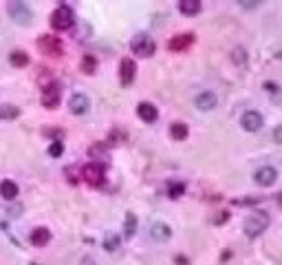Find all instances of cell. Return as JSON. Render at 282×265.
<instances>
[{
  "mask_svg": "<svg viewBox=\"0 0 282 265\" xmlns=\"http://www.w3.org/2000/svg\"><path fill=\"white\" fill-rule=\"evenodd\" d=\"M269 226V214L263 210H253L251 214L247 217V221H245V234L249 236V239H256V236H260L265 230H267Z\"/></svg>",
  "mask_w": 282,
  "mask_h": 265,
  "instance_id": "1",
  "label": "cell"
},
{
  "mask_svg": "<svg viewBox=\"0 0 282 265\" xmlns=\"http://www.w3.org/2000/svg\"><path fill=\"white\" fill-rule=\"evenodd\" d=\"M49 22H51L53 29H58V31L71 29L73 24H75V16H73V9H71V7H66V5H60L58 9L51 14V20H49Z\"/></svg>",
  "mask_w": 282,
  "mask_h": 265,
  "instance_id": "2",
  "label": "cell"
},
{
  "mask_svg": "<svg viewBox=\"0 0 282 265\" xmlns=\"http://www.w3.org/2000/svg\"><path fill=\"white\" fill-rule=\"evenodd\" d=\"M7 11H9V16L14 18V22L22 24V27H29V24L33 22L31 9L24 5V2H20V0H11L9 5H7Z\"/></svg>",
  "mask_w": 282,
  "mask_h": 265,
  "instance_id": "3",
  "label": "cell"
},
{
  "mask_svg": "<svg viewBox=\"0 0 282 265\" xmlns=\"http://www.w3.org/2000/svg\"><path fill=\"white\" fill-rule=\"evenodd\" d=\"M130 49L137 53L139 58H150V55L157 51V44H154V40L150 38V35L141 34V35H137V38H133V42H130Z\"/></svg>",
  "mask_w": 282,
  "mask_h": 265,
  "instance_id": "4",
  "label": "cell"
},
{
  "mask_svg": "<svg viewBox=\"0 0 282 265\" xmlns=\"http://www.w3.org/2000/svg\"><path fill=\"white\" fill-rule=\"evenodd\" d=\"M82 177H84V181H86L88 186L100 188L101 183H104V166H101V164H88V166H84Z\"/></svg>",
  "mask_w": 282,
  "mask_h": 265,
  "instance_id": "5",
  "label": "cell"
},
{
  "mask_svg": "<svg viewBox=\"0 0 282 265\" xmlns=\"http://www.w3.org/2000/svg\"><path fill=\"white\" fill-rule=\"evenodd\" d=\"M38 47H40V51L47 53V55H62V51H64L62 40H60L58 35H40Z\"/></svg>",
  "mask_w": 282,
  "mask_h": 265,
  "instance_id": "6",
  "label": "cell"
},
{
  "mask_svg": "<svg viewBox=\"0 0 282 265\" xmlns=\"http://www.w3.org/2000/svg\"><path fill=\"white\" fill-rule=\"evenodd\" d=\"M194 40H196V35L192 34V31H185V34H179V35H174V38H170L167 49L172 53H181V51H185V49H190L192 44H194Z\"/></svg>",
  "mask_w": 282,
  "mask_h": 265,
  "instance_id": "7",
  "label": "cell"
},
{
  "mask_svg": "<svg viewBox=\"0 0 282 265\" xmlns=\"http://www.w3.org/2000/svg\"><path fill=\"white\" fill-rule=\"evenodd\" d=\"M60 104V87L55 82H49L42 87V106L44 108H55Z\"/></svg>",
  "mask_w": 282,
  "mask_h": 265,
  "instance_id": "8",
  "label": "cell"
},
{
  "mask_svg": "<svg viewBox=\"0 0 282 265\" xmlns=\"http://www.w3.org/2000/svg\"><path fill=\"white\" fill-rule=\"evenodd\" d=\"M253 181L258 183V186H263V188L273 186V183L278 181L276 168H271V166H263V168H258V170H256V175H253Z\"/></svg>",
  "mask_w": 282,
  "mask_h": 265,
  "instance_id": "9",
  "label": "cell"
},
{
  "mask_svg": "<svg viewBox=\"0 0 282 265\" xmlns=\"http://www.w3.org/2000/svg\"><path fill=\"white\" fill-rule=\"evenodd\" d=\"M134 73H137V64H134L130 58L121 60V64H119V80H121V84H124V87H130V84H133Z\"/></svg>",
  "mask_w": 282,
  "mask_h": 265,
  "instance_id": "10",
  "label": "cell"
},
{
  "mask_svg": "<svg viewBox=\"0 0 282 265\" xmlns=\"http://www.w3.org/2000/svg\"><path fill=\"white\" fill-rule=\"evenodd\" d=\"M240 124H243L245 130H249V133H256V130H260V126L265 124L263 115H260L258 111H247L243 115V120H240Z\"/></svg>",
  "mask_w": 282,
  "mask_h": 265,
  "instance_id": "11",
  "label": "cell"
},
{
  "mask_svg": "<svg viewBox=\"0 0 282 265\" xmlns=\"http://www.w3.org/2000/svg\"><path fill=\"white\" fill-rule=\"evenodd\" d=\"M88 106H91V102H88L86 95H82V93H75V95H71V100H68V108H71V113H75V115L88 113Z\"/></svg>",
  "mask_w": 282,
  "mask_h": 265,
  "instance_id": "12",
  "label": "cell"
},
{
  "mask_svg": "<svg viewBox=\"0 0 282 265\" xmlns=\"http://www.w3.org/2000/svg\"><path fill=\"white\" fill-rule=\"evenodd\" d=\"M194 104L199 111H212V108H216V104H218V97L212 91H205V93H201V95H196Z\"/></svg>",
  "mask_w": 282,
  "mask_h": 265,
  "instance_id": "13",
  "label": "cell"
},
{
  "mask_svg": "<svg viewBox=\"0 0 282 265\" xmlns=\"http://www.w3.org/2000/svg\"><path fill=\"white\" fill-rule=\"evenodd\" d=\"M137 115L141 117L146 124H152V122H157L159 111H157V106H152L150 102H141V104L137 106Z\"/></svg>",
  "mask_w": 282,
  "mask_h": 265,
  "instance_id": "14",
  "label": "cell"
},
{
  "mask_svg": "<svg viewBox=\"0 0 282 265\" xmlns=\"http://www.w3.org/2000/svg\"><path fill=\"white\" fill-rule=\"evenodd\" d=\"M150 234H152V239H157V241H167V239L172 236V228L163 221H154L152 226H150Z\"/></svg>",
  "mask_w": 282,
  "mask_h": 265,
  "instance_id": "15",
  "label": "cell"
},
{
  "mask_svg": "<svg viewBox=\"0 0 282 265\" xmlns=\"http://www.w3.org/2000/svg\"><path fill=\"white\" fill-rule=\"evenodd\" d=\"M31 243H33L35 247H42V246H47L49 241H51V230L49 228H35L33 232H31Z\"/></svg>",
  "mask_w": 282,
  "mask_h": 265,
  "instance_id": "16",
  "label": "cell"
},
{
  "mask_svg": "<svg viewBox=\"0 0 282 265\" xmlns=\"http://www.w3.org/2000/svg\"><path fill=\"white\" fill-rule=\"evenodd\" d=\"M0 197L7 199V201H14V199L18 197V183L11 181V179L0 181Z\"/></svg>",
  "mask_w": 282,
  "mask_h": 265,
  "instance_id": "17",
  "label": "cell"
},
{
  "mask_svg": "<svg viewBox=\"0 0 282 265\" xmlns=\"http://www.w3.org/2000/svg\"><path fill=\"white\" fill-rule=\"evenodd\" d=\"M179 11L185 16H196L201 11V2L199 0H181L179 2Z\"/></svg>",
  "mask_w": 282,
  "mask_h": 265,
  "instance_id": "18",
  "label": "cell"
},
{
  "mask_svg": "<svg viewBox=\"0 0 282 265\" xmlns=\"http://www.w3.org/2000/svg\"><path fill=\"white\" fill-rule=\"evenodd\" d=\"M187 133H190V130H187V124H183V122H174V124L170 126V135H172L177 141L185 140Z\"/></svg>",
  "mask_w": 282,
  "mask_h": 265,
  "instance_id": "19",
  "label": "cell"
},
{
  "mask_svg": "<svg viewBox=\"0 0 282 265\" xmlns=\"http://www.w3.org/2000/svg\"><path fill=\"white\" fill-rule=\"evenodd\" d=\"M9 62H11V67H18V69H22V67H27L29 64V55L24 51H11V55H9Z\"/></svg>",
  "mask_w": 282,
  "mask_h": 265,
  "instance_id": "20",
  "label": "cell"
},
{
  "mask_svg": "<svg viewBox=\"0 0 282 265\" xmlns=\"http://www.w3.org/2000/svg\"><path fill=\"white\" fill-rule=\"evenodd\" d=\"M20 115V108L14 104H5L0 106V120H16Z\"/></svg>",
  "mask_w": 282,
  "mask_h": 265,
  "instance_id": "21",
  "label": "cell"
},
{
  "mask_svg": "<svg viewBox=\"0 0 282 265\" xmlns=\"http://www.w3.org/2000/svg\"><path fill=\"white\" fill-rule=\"evenodd\" d=\"M80 67H82V71H84V73L93 75V73L97 71V60L93 58V55H84V58H82V62H80Z\"/></svg>",
  "mask_w": 282,
  "mask_h": 265,
  "instance_id": "22",
  "label": "cell"
},
{
  "mask_svg": "<svg viewBox=\"0 0 282 265\" xmlns=\"http://www.w3.org/2000/svg\"><path fill=\"white\" fill-rule=\"evenodd\" d=\"M124 230H126V236H128V239L134 234V232H137V217H134L133 212H128V214H126V228H124Z\"/></svg>",
  "mask_w": 282,
  "mask_h": 265,
  "instance_id": "23",
  "label": "cell"
},
{
  "mask_svg": "<svg viewBox=\"0 0 282 265\" xmlns=\"http://www.w3.org/2000/svg\"><path fill=\"white\" fill-rule=\"evenodd\" d=\"M183 193H185V186H183V183H170V186H167V194H170V199L183 197Z\"/></svg>",
  "mask_w": 282,
  "mask_h": 265,
  "instance_id": "24",
  "label": "cell"
},
{
  "mask_svg": "<svg viewBox=\"0 0 282 265\" xmlns=\"http://www.w3.org/2000/svg\"><path fill=\"white\" fill-rule=\"evenodd\" d=\"M232 60H234L238 67H243V64H247V53H245V49H240V47H236L234 49V53H232Z\"/></svg>",
  "mask_w": 282,
  "mask_h": 265,
  "instance_id": "25",
  "label": "cell"
},
{
  "mask_svg": "<svg viewBox=\"0 0 282 265\" xmlns=\"http://www.w3.org/2000/svg\"><path fill=\"white\" fill-rule=\"evenodd\" d=\"M104 246H106V250H108V252H115L117 246H119V239H117L115 234H108L104 239Z\"/></svg>",
  "mask_w": 282,
  "mask_h": 265,
  "instance_id": "26",
  "label": "cell"
},
{
  "mask_svg": "<svg viewBox=\"0 0 282 265\" xmlns=\"http://www.w3.org/2000/svg\"><path fill=\"white\" fill-rule=\"evenodd\" d=\"M62 153H64L62 141H53V144L49 146V155H51V157H60Z\"/></svg>",
  "mask_w": 282,
  "mask_h": 265,
  "instance_id": "27",
  "label": "cell"
},
{
  "mask_svg": "<svg viewBox=\"0 0 282 265\" xmlns=\"http://www.w3.org/2000/svg\"><path fill=\"white\" fill-rule=\"evenodd\" d=\"M106 153V144H93L91 148H88V155L91 157H100V155Z\"/></svg>",
  "mask_w": 282,
  "mask_h": 265,
  "instance_id": "28",
  "label": "cell"
},
{
  "mask_svg": "<svg viewBox=\"0 0 282 265\" xmlns=\"http://www.w3.org/2000/svg\"><path fill=\"white\" fill-rule=\"evenodd\" d=\"M124 140H126V133H119V130H113V133H110V137H108L110 144H121Z\"/></svg>",
  "mask_w": 282,
  "mask_h": 265,
  "instance_id": "29",
  "label": "cell"
},
{
  "mask_svg": "<svg viewBox=\"0 0 282 265\" xmlns=\"http://www.w3.org/2000/svg\"><path fill=\"white\" fill-rule=\"evenodd\" d=\"M227 219H230V212H227V210H220L218 214L212 219V223H214V226H220V223H225Z\"/></svg>",
  "mask_w": 282,
  "mask_h": 265,
  "instance_id": "30",
  "label": "cell"
},
{
  "mask_svg": "<svg viewBox=\"0 0 282 265\" xmlns=\"http://www.w3.org/2000/svg\"><path fill=\"white\" fill-rule=\"evenodd\" d=\"M7 212H9L11 217H20V214H22V206H9Z\"/></svg>",
  "mask_w": 282,
  "mask_h": 265,
  "instance_id": "31",
  "label": "cell"
},
{
  "mask_svg": "<svg viewBox=\"0 0 282 265\" xmlns=\"http://www.w3.org/2000/svg\"><path fill=\"white\" fill-rule=\"evenodd\" d=\"M265 88H267L269 93H276L278 91V84L276 82H267V84H265Z\"/></svg>",
  "mask_w": 282,
  "mask_h": 265,
  "instance_id": "32",
  "label": "cell"
},
{
  "mask_svg": "<svg viewBox=\"0 0 282 265\" xmlns=\"http://www.w3.org/2000/svg\"><path fill=\"white\" fill-rule=\"evenodd\" d=\"M280 137H282V130L276 128V130H273V140H276V144H280Z\"/></svg>",
  "mask_w": 282,
  "mask_h": 265,
  "instance_id": "33",
  "label": "cell"
},
{
  "mask_svg": "<svg viewBox=\"0 0 282 265\" xmlns=\"http://www.w3.org/2000/svg\"><path fill=\"white\" fill-rule=\"evenodd\" d=\"M174 261H177V263H181V265H187V259H185V256H177Z\"/></svg>",
  "mask_w": 282,
  "mask_h": 265,
  "instance_id": "34",
  "label": "cell"
}]
</instances>
